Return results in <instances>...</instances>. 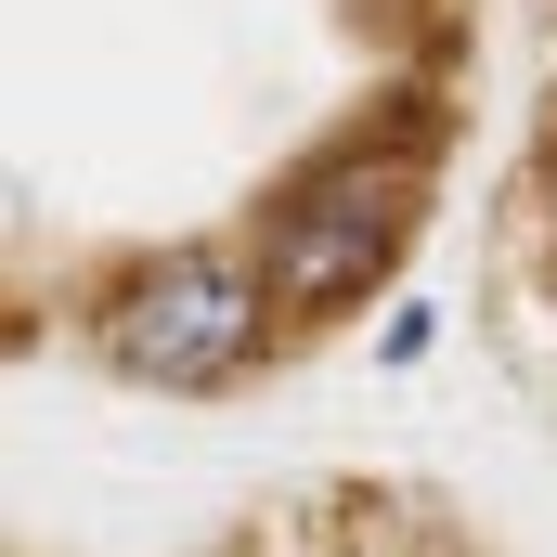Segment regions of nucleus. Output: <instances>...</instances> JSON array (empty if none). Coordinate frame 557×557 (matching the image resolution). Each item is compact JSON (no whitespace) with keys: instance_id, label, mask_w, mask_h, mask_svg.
Returning a JSON list of instances; mask_svg holds the SVG:
<instances>
[{"instance_id":"nucleus-1","label":"nucleus","mask_w":557,"mask_h":557,"mask_svg":"<svg viewBox=\"0 0 557 557\" xmlns=\"http://www.w3.org/2000/svg\"><path fill=\"white\" fill-rule=\"evenodd\" d=\"M416 195H428V131H350L337 156H311L273 208H260V234H247V273L273 298V324L350 311L363 285L403 260Z\"/></svg>"},{"instance_id":"nucleus-2","label":"nucleus","mask_w":557,"mask_h":557,"mask_svg":"<svg viewBox=\"0 0 557 557\" xmlns=\"http://www.w3.org/2000/svg\"><path fill=\"white\" fill-rule=\"evenodd\" d=\"M91 337H104V363L143 376V389H234V376L260 363V337H273V298H260L247 260L182 247V260H143V273L91 311Z\"/></svg>"}]
</instances>
